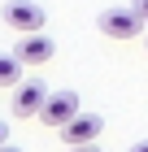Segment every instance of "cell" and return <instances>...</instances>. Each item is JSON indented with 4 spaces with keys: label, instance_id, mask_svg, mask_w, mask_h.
<instances>
[{
    "label": "cell",
    "instance_id": "obj_1",
    "mask_svg": "<svg viewBox=\"0 0 148 152\" xmlns=\"http://www.w3.org/2000/svg\"><path fill=\"white\" fill-rule=\"evenodd\" d=\"M96 26H100V35H109V39H135L139 31H144V18H139L135 9H105L100 18H96Z\"/></svg>",
    "mask_w": 148,
    "mask_h": 152
},
{
    "label": "cell",
    "instance_id": "obj_2",
    "mask_svg": "<svg viewBox=\"0 0 148 152\" xmlns=\"http://www.w3.org/2000/svg\"><path fill=\"white\" fill-rule=\"evenodd\" d=\"M4 22L18 31V35H39L44 31V22H48V13L35 4V0H13L9 9H4Z\"/></svg>",
    "mask_w": 148,
    "mask_h": 152
},
{
    "label": "cell",
    "instance_id": "obj_3",
    "mask_svg": "<svg viewBox=\"0 0 148 152\" xmlns=\"http://www.w3.org/2000/svg\"><path fill=\"white\" fill-rule=\"evenodd\" d=\"M48 87L39 78H26V83H18V87H13V113L18 117H39L44 113V104H48Z\"/></svg>",
    "mask_w": 148,
    "mask_h": 152
},
{
    "label": "cell",
    "instance_id": "obj_4",
    "mask_svg": "<svg viewBox=\"0 0 148 152\" xmlns=\"http://www.w3.org/2000/svg\"><path fill=\"white\" fill-rule=\"evenodd\" d=\"M74 117H79V96L74 91H52L48 104H44V113H39V122L52 126V130H61L66 122H74Z\"/></svg>",
    "mask_w": 148,
    "mask_h": 152
},
{
    "label": "cell",
    "instance_id": "obj_5",
    "mask_svg": "<svg viewBox=\"0 0 148 152\" xmlns=\"http://www.w3.org/2000/svg\"><path fill=\"white\" fill-rule=\"evenodd\" d=\"M100 130H105V117H96V113H79L74 122H66V126H61V143L83 148V143H96V139H100Z\"/></svg>",
    "mask_w": 148,
    "mask_h": 152
},
{
    "label": "cell",
    "instance_id": "obj_6",
    "mask_svg": "<svg viewBox=\"0 0 148 152\" xmlns=\"http://www.w3.org/2000/svg\"><path fill=\"white\" fill-rule=\"evenodd\" d=\"M52 52H57V44H52L44 31H39V35H22L18 44H13V57L22 61V65H48Z\"/></svg>",
    "mask_w": 148,
    "mask_h": 152
},
{
    "label": "cell",
    "instance_id": "obj_7",
    "mask_svg": "<svg viewBox=\"0 0 148 152\" xmlns=\"http://www.w3.org/2000/svg\"><path fill=\"white\" fill-rule=\"evenodd\" d=\"M22 83V61L13 52H0V87H18Z\"/></svg>",
    "mask_w": 148,
    "mask_h": 152
},
{
    "label": "cell",
    "instance_id": "obj_8",
    "mask_svg": "<svg viewBox=\"0 0 148 152\" xmlns=\"http://www.w3.org/2000/svg\"><path fill=\"white\" fill-rule=\"evenodd\" d=\"M131 9H135L139 18H144V22H148V0H131Z\"/></svg>",
    "mask_w": 148,
    "mask_h": 152
},
{
    "label": "cell",
    "instance_id": "obj_9",
    "mask_svg": "<svg viewBox=\"0 0 148 152\" xmlns=\"http://www.w3.org/2000/svg\"><path fill=\"white\" fill-rule=\"evenodd\" d=\"M4 143H9V126L0 122V148H4Z\"/></svg>",
    "mask_w": 148,
    "mask_h": 152
},
{
    "label": "cell",
    "instance_id": "obj_10",
    "mask_svg": "<svg viewBox=\"0 0 148 152\" xmlns=\"http://www.w3.org/2000/svg\"><path fill=\"white\" fill-rule=\"evenodd\" d=\"M70 152H100L96 143H83V148H70Z\"/></svg>",
    "mask_w": 148,
    "mask_h": 152
},
{
    "label": "cell",
    "instance_id": "obj_11",
    "mask_svg": "<svg viewBox=\"0 0 148 152\" xmlns=\"http://www.w3.org/2000/svg\"><path fill=\"white\" fill-rule=\"evenodd\" d=\"M131 152H148V139H139V143H135V148H131Z\"/></svg>",
    "mask_w": 148,
    "mask_h": 152
},
{
    "label": "cell",
    "instance_id": "obj_12",
    "mask_svg": "<svg viewBox=\"0 0 148 152\" xmlns=\"http://www.w3.org/2000/svg\"><path fill=\"white\" fill-rule=\"evenodd\" d=\"M0 152H26V148H13V143H4V148H0Z\"/></svg>",
    "mask_w": 148,
    "mask_h": 152
}]
</instances>
